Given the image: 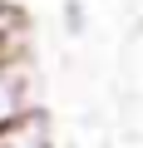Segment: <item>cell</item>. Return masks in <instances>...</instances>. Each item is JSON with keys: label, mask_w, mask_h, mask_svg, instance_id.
<instances>
[{"label": "cell", "mask_w": 143, "mask_h": 148, "mask_svg": "<svg viewBox=\"0 0 143 148\" xmlns=\"http://www.w3.org/2000/svg\"><path fill=\"white\" fill-rule=\"evenodd\" d=\"M30 109H44V84L30 49H5L0 54V128L25 119Z\"/></svg>", "instance_id": "obj_1"}, {"label": "cell", "mask_w": 143, "mask_h": 148, "mask_svg": "<svg viewBox=\"0 0 143 148\" xmlns=\"http://www.w3.org/2000/svg\"><path fill=\"white\" fill-rule=\"evenodd\" d=\"M0 148H59L49 109H30L25 119L5 123V128H0Z\"/></svg>", "instance_id": "obj_2"}, {"label": "cell", "mask_w": 143, "mask_h": 148, "mask_svg": "<svg viewBox=\"0 0 143 148\" xmlns=\"http://www.w3.org/2000/svg\"><path fill=\"white\" fill-rule=\"evenodd\" d=\"M59 30L69 40H84L89 35V5L84 0H59Z\"/></svg>", "instance_id": "obj_3"}, {"label": "cell", "mask_w": 143, "mask_h": 148, "mask_svg": "<svg viewBox=\"0 0 143 148\" xmlns=\"http://www.w3.org/2000/svg\"><path fill=\"white\" fill-rule=\"evenodd\" d=\"M5 49H25V15L0 0V54Z\"/></svg>", "instance_id": "obj_4"}, {"label": "cell", "mask_w": 143, "mask_h": 148, "mask_svg": "<svg viewBox=\"0 0 143 148\" xmlns=\"http://www.w3.org/2000/svg\"><path fill=\"white\" fill-rule=\"evenodd\" d=\"M59 148H79V143H59Z\"/></svg>", "instance_id": "obj_5"}]
</instances>
